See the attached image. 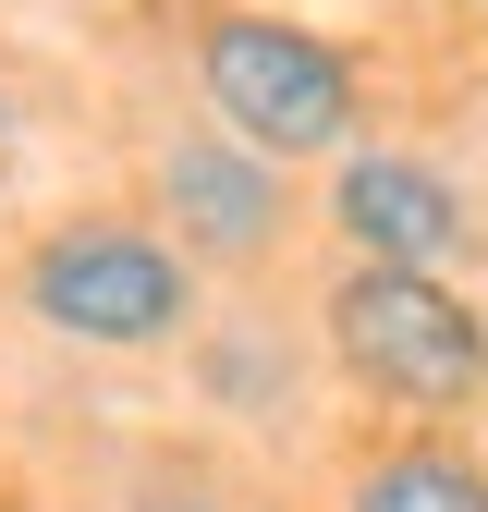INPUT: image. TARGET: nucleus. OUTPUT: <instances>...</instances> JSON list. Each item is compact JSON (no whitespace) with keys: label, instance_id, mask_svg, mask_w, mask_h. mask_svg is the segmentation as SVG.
<instances>
[{"label":"nucleus","instance_id":"f257e3e1","mask_svg":"<svg viewBox=\"0 0 488 512\" xmlns=\"http://www.w3.org/2000/svg\"><path fill=\"white\" fill-rule=\"evenodd\" d=\"M318 342L366 403H391L415 427L488 403V305L452 269H391V256H342L318 293Z\"/></svg>","mask_w":488,"mask_h":512},{"label":"nucleus","instance_id":"f03ea898","mask_svg":"<svg viewBox=\"0 0 488 512\" xmlns=\"http://www.w3.org/2000/svg\"><path fill=\"white\" fill-rule=\"evenodd\" d=\"M196 98L220 135H244L257 159H342L354 147V122H366V86H354V61L318 37V25H293V13H208L196 37Z\"/></svg>","mask_w":488,"mask_h":512},{"label":"nucleus","instance_id":"7ed1b4c3","mask_svg":"<svg viewBox=\"0 0 488 512\" xmlns=\"http://www.w3.org/2000/svg\"><path fill=\"white\" fill-rule=\"evenodd\" d=\"M25 317L86 354H159L196 330V256L147 220H61L25 256Z\"/></svg>","mask_w":488,"mask_h":512},{"label":"nucleus","instance_id":"20e7f679","mask_svg":"<svg viewBox=\"0 0 488 512\" xmlns=\"http://www.w3.org/2000/svg\"><path fill=\"white\" fill-rule=\"evenodd\" d=\"M159 232L183 256H208V269H269L293 244V183L281 159H257L244 135H171L159 147Z\"/></svg>","mask_w":488,"mask_h":512},{"label":"nucleus","instance_id":"39448f33","mask_svg":"<svg viewBox=\"0 0 488 512\" xmlns=\"http://www.w3.org/2000/svg\"><path fill=\"white\" fill-rule=\"evenodd\" d=\"M330 232H342V256H391V269H452L464 256V196L427 159H403V147H342L330 159Z\"/></svg>","mask_w":488,"mask_h":512},{"label":"nucleus","instance_id":"423d86ee","mask_svg":"<svg viewBox=\"0 0 488 512\" xmlns=\"http://www.w3.org/2000/svg\"><path fill=\"white\" fill-rule=\"evenodd\" d=\"M342 512H488V464L452 452V439H403L342 488Z\"/></svg>","mask_w":488,"mask_h":512},{"label":"nucleus","instance_id":"0eeeda50","mask_svg":"<svg viewBox=\"0 0 488 512\" xmlns=\"http://www.w3.org/2000/svg\"><path fill=\"white\" fill-rule=\"evenodd\" d=\"M0 147H13V86H0Z\"/></svg>","mask_w":488,"mask_h":512},{"label":"nucleus","instance_id":"6e6552de","mask_svg":"<svg viewBox=\"0 0 488 512\" xmlns=\"http://www.w3.org/2000/svg\"><path fill=\"white\" fill-rule=\"evenodd\" d=\"M135 512H196V500H135Z\"/></svg>","mask_w":488,"mask_h":512},{"label":"nucleus","instance_id":"1a4fd4ad","mask_svg":"<svg viewBox=\"0 0 488 512\" xmlns=\"http://www.w3.org/2000/svg\"><path fill=\"white\" fill-rule=\"evenodd\" d=\"M476 13H488V0H476Z\"/></svg>","mask_w":488,"mask_h":512}]
</instances>
